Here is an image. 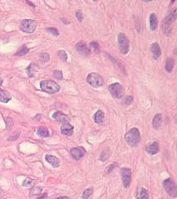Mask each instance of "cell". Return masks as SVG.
Wrapping results in <instances>:
<instances>
[{
  "mask_svg": "<svg viewBox=\"0 0 177 199\" xmlns=\"http://www.w3.org/2000/svg\"><path fill=\"white\" fill-rule=\"evenodd\" d=\"M177 17V9L176 8H174L171 12H170L169 14L166 16L163 23H162V29H163V32L166 34V35H169L172 32V26L173 23L176 22Z\"/></svg>",
  "mask_w": 177,
  "mask_h": 199,
  "instance_id": "1",
  "label": "cell"
},
{
  "mask_svg": "<svg viewBox=\"0 0 177 199\" xmlns=\"http://www.w3.org/2000/svg\"><path fill=\"white\" fill-rule=\"evenodd\" d=\"M125 140L130 146L137 147L141 142V134L139 130L137 128L131 129L126 134Z\"/></svg>",
  "mask_w": 177,
  "mask_h": 199,
  "instance_id": "2",
  "label": "cell"
},
{
  "mask_svg": "<svg viewBox=\"0 0 177 199\" xmlns=\"http://www.w3.org/2000/svg\"><path fill=\"white\" fill-rule=\"evenodd\" d=\"M40 87L44 92L48 94L57 93L61 87L57 82L53 81H43L40 82Z\"/></svg>",
  "mask_w": 177,
  "mask_h": 199,
  "instance_id": "3",
  "label": "cell"
},
{
  "mask_svg": "<svg viewBox=\"0 0 177 199\" xmlns=\"http://www.w3.org/2000/svg\"><path fill=\"white\" fill-rule=\"evenodd\" d=\"M87 81L89 85L94 88H99L104 85V80L101 75L96 72H92L87 75Z\"/></svg>",
  "mask_w": 177,
  "mask_h": 199,
  "instance_id": "4",
  "label": "cell"
},
{
  "mask_svg": "<svg viewBox=\"0 0 177 199\" xmlns=\"http://www.w3.org/2000/svg\"><path fill=\"white\" fill-rule=\"evenodd\" d=\"M163 187L165 188L167 194L171 198H176L177 197V186L175 181L172 179H167L163 181L162 183Z\"/></svg>",
  "mask_w": 177,
  "mask_h": 199,
  "instance_id": "5",
  "label": "cell"
},
{
  "mask_svg": "<svg viewBox=\"0 0 177 199\" xmlns=\"http://www.w3.org/2000/svg\"><path fill=\"white\" fill-rule=\"evenodd\" d=\"M117 42H118V46H119L121 52L123 55L127 54L130 49V42H129L128 37L123 33H120L117 37Z\"/></svg>",
  "mask_w": 177,
  "mask_h": 199,
  "instance_id": "6",
  "label": "cell"
},
{
  "mask_svg": "<svg viewBox=\"0 0 177 199\" xmlns=\"http://www.w3.org/2000/svg\"><path fill=\"white\" fill-rule=\"evenodd\" d=\"M37 23L32 19H24L21 22L20 29L26 33H32L37 28Z\"/></svg>",
  "mask_w": 177,
  "mask_h": 199,
  "instance_id": "7",
  "label": "cell"
},
{
  "mask_svg": "<svg viewBox=\"0 0 177 199\" xmlns=\"http://www.w3.org/2000/svg\"><path fill=\"white\" fill-rule=\"evenodd\" d=\"M108 90L110 93L112 95L113 97L120 99L124 95V88L120 83H113L108 86Z\"/></svg>",
  "mask_w": 177,
  "mask_h": 199,
  "instance_id": "8",
  "label": "cell"
},
{
  "mask_svg": "<svg viewBox=\"0 0 177 199\" xmlns=\"http://www.w3.org/2000/svg\"><path fill=\"white\" fill-rule=\"evenodd\" d=\"M121 179L124 187L128 188L131 182V170L128 168H121Z\"/></svg>",
  "mask_w": 177,
  "mask_h": 199,
  "instance_id": "9",
  "label": "cell"
},
{
  "mask_svg": "<svg viewBox=\"0 0 177 199\" xmlns=\"http://www.w3.org/2000/svg\"><path fill=\"white\" fill-rule=\"evenodd\" d=\"M70 153H71V155L73 159H76V160H80L81 159H82L84 157L85 154H86V149L82 146L76 147V148L71 149Z\"/></svg>",
  "mask_w": 177,
  "mask_h": 199,
  "instance_id": "10",
  "label": "cell"
},
{
  "mask_svg": "<svg viewBox=\"0 0 177 199\" xmlns=\"http://www.w3.org/2000/svg\"><path fill=\"white\" fill-rule=\"evenodd\" d=\"M75 47H76V52L79 54H81L82 56L87 57L91 53V51H90L88 47H87V45L85 44L84 42H79L78 43H76Z\"/></svg>",
  "mask_w": 177,
  "mask_h": 199,
  "instance_id": "11",
  "label": "cell"
},
{
  "mask_svg": "<svg viewBox=\"0 0 177 199\" xmlns=\"http://www.w3.org/2000/svg\"><path fill=\"white\" fill-rule=\"evenodd\" d=\"M145 150L146 152L151 155H156L157 153L160 151V148H159V144L155 141V142L148 144L146 146H145Z\"/></svg>",
  "mask_w": 177,
  "mask_h": 199,
  "instance_id": "12",
  "label": "cell"
},
{
  "mask_svg": "<svg viewBox=\"0 0 177 199\" xmlns=\"http://www.w3.org/2000/svg\"><path fill=\"white\" fill-rule=\"evenodd\" d=\"M52 119H54L57 122H62V123H67L68 121H69V118L68 115L62 113L60 111H56L55 113H53L52 114Z\"/></svg>",
  "mask_w": 177,
  "mask_h": 199,
  "instance_id": "13",
  "label": "cell"
},
{
  "mask_svg": "<svg viewBox=\"0 0 177 199\" xmlns=\"http://www.w3.org/2000/svg\"><path fill=\"white\" fill-rule=\"evenodd\" d=\"M151 52L152 53V56L153 58L155 59V60H157L159 57H161V47H160V46L159 44L157 43V42H154L151 45Z\"/></svg>",
  "mask_w": 177,
  "mask_h": 199,
  "instance_id": "14",
  "label": "cell"
},
{
  "mask_svg": "<svg viewBox=\"0 0 177 199\" xmlns=\"http://www.w3.org/2000/svg\"><path fill=\"white\" fill-rule=\"evenodd\" d=\"M73 131H74V127L68 123H64L61 126V132L66 136H71L73 134Z\"/></svg>",
  "mask_w": 177,
  "mask_h": 199,
  "instance_id": "15",
  "label": "cell"
},
{
  "mask_svg": "<svg viewBox=\"0 0 177 199\" xmlns=\"http://www.w3.org/2000/svg\"><path fill=\"white\" fill-rule=\"evenodd\" d=\"M45 159L46 161L50 163L53 168H57L60 165V160L57 158L56 156L54 155H46L45 156Z\"/></svg>",
  "mask_w": 177,
  "mask_h": 199,
  "instance_id": "16",
  "label": "cell"
},
{
  "mask_svg": "<svg viewBox=\"0 0 177 199\" xmlns=\"http://www.w3.org/2000/svg\"><path fill=\"white\" fill-rule=\"evenodd\" d=\"M104 118V112L101 110H97V112L95 113V114H94V116H93V120H94L95 123H97L98 125H102L103 124Z\"/></svg>",
  "mask_w": 177,
  "mask_h": 199,
  "instance_id": "17",
  "label": "cell"
},
{
  "mask_svg": "<svg viewBox=\"0 0 177 199\" xmlns=\"http://www.w3.org/2000/svg\"><path fill=\"white\" fill-rule=\"evenodd\" d=\"M11 99H12V96H11V95L8 93V91H6V90L0 88V102L8 103V101H11Z\"/></svg>",
  "mask_w": 177,
  "mask_h": 199,
  "instance_id": "18",
  "label": "cell"
},
{
  "mask_svg": "<svg viewBox=\"0 0 177 199\" xmlns=\"http://www.w3.org/2000/svg\"><path fill=\"white\" fill-rule=\"evenodd\" d=\"M162 120H163V119H162V115L161 114H156L155 116H154V118H153L152 120V126L154 129H159L160 128V126L161 125V123H162Z\"/></svg>",
  "mask_w": 177,
  "mask_h": 199,
  "instance_id": "19",
  "label": "cell"
},
{
  "mask_svg": "<svg viewBox=\"0 0 177 199\" xmlns=\"http://www.w3.org/2000/svg\"><path fill=\"white\" fill-rule=\"evenodd\" d=\"M158 24V20H157V17L155 13H151L150 15V29L151 31H155L157 28Z\"/></svg>",
  "mask_w": 177,
  "mask_h": 199,
  "instance_id": "20",
  "label": "cell"
},
{
  "mask_svg": "<svg viewBox=\"0 0 177 199\" xmlns=\"http://www.w3.org/2000/svg\"><path fill=\"white\" fill-rule=\"evenodd\" d=\"M175 66V60L172 57H168L165 61V68L167 72H171Z\"/></svg>",
  "mask_w": 177,
  "mask_h": 199,
  "instance_id": "21",
  "label": "cell"
},
{
  "mask_svg": "<svg viewBox=\"0 0 177 199\" xmlns=\"http://www.w3.org/2000/svg\"><path fill=\"white\" fill-rule=\"evenodd\" d=\"M137 199H149V192L148 191L144 188V187H141L140 190L138 191L137 195Z\"/></svg>",
  "mask_w": 177,
  "mask_h": 199,
  "instance_id": "22",
  "label": "cell"
},
{
  "mask_svg": "<svg viewBox=\"0 0 177 199\" xmlns=\"http://www.w3.org/2000/svg\"><path fill=\"white\" fill-rule=\"evenodd\" d=\"M37 134H38L40 137H42V138H47V137H48L49 135H50L48 130L47 128H45V127H39L37 129Z\"/></svg>",
  "mask_w": 177,
  "mask_h": 199,
  "instance_id": "23",
  "label": "cell"
},
{
  "mask_svg": "<svg viewBox=\"0 0 177 199\" xmlns=\"http://www.w3.org/2000/svg\"><path fill=\"white\" fill-rule=\"evenodd\" d=\"M93 187H88V188L85 189L84 191H83L82 195V198L83 199H88L89 197L93 194Z\"/></svg>",
  "mask_w": 177,
  "mask_h": 199,
  "instance_id": "24",
  "label": "cell"
},
{
  "mask_svg": "<svg viewBox=\"0 0 177 199\" xmlns=\"http://www.w3.org/2000/svg\"><path fill=\"white\" fill-rule=\"evenodd\" d=\"M90 51L93 50V52H95L96 53L100 52V47H99V44L96 42H90Z\"/></svg>",
  "mask_w": 177,
  "mask_h": 199,
  "instance_id": "25",
  "label": "cell"
},
{
  "mask_svg": "<svg viewBox=\"0 0 177 199\" xmlns=\"http://www.w3.org/2000/svg\"><path fill=\"white\" fill-rule=\"evenodd\" d=\"M29 52V48H28L26 46H22L19 50L18 51L16 52V56H24L25 54H27V53Z\"/></svg>",
  "mask_w": 177,
  "mask_h": 199,
  "instance_id": "26",
  "label": "cell"
},
{
  "mask_svg": "<svg viewBox=\"0 0 177 199\" xmlns=\"http://www.w3.org/2000/svg\"><path fill=\"white\" fill-rule=\"evenodd\" d=\"M27 71H28V77H33L35 71H36V67H35L34 64H30V65L28 66V67L27 68Z\"/></svg>",
  "mask_w": 177,
  "mask_h": 199,
  "instance_id": "27",
  "label": "cell"
},
{
  "mask_svg": "<svg viewBox=\"0 0 177 199\" xmlns=\"http://www.w3.org/2000/svg\"><path fill=\"white\" fill-rule=\"evenodd\" d=\"M42 187H32L30 191V196H35V195H39L41 192H42Z\"/></svg>",
  "mask_w": 177,
  "mask_h": 199,
  "instance_id": "28",
  "label": "cell"
},
{
  "mask_svg": "<svg viewBox=\"0 0 177 199\" xmlns=\"http://www.w3.org/2000/svg\"><path fill=\"white\" fill-rule=\"evenodd\" d=\"M57 55H58V57H59V58L62 61H67V60H68V55H67V52L65 51H63V50L58 51L57 52Z\"/></svg>",
  "mask_w": 177,
  "mask_h": 199,
  "instance_id": "29",
  "label": "cell"
},
{
  "mask_svg": "<svg viewBox=\"0 0 177 199\" xmlns=\"http://www.w3.org/2000/svg\"><path fill=\"white\" fill-rule=\"evenodd\" d=\"M133 101V97L132 96H131V95H128V96H126V97L124 99V101H123V104L125 105V106H130Z\"/></svg>",
  "mask_w": 177,
  "mask_h": 199,
  "instance_id": "30",
  "label": "cell"
},
{
  "mask_svg": "<svg viewBox=\"0 0 177 199\" xmlns=\"http://www.w3.org/2000/svg\"><path fill=\"white\" fill-rule=\"evenodd\" d=\"M62 72L61 71H53V77L57 79V80H62Z\"/></svg>",
  "mask_w": 177,
  "mask_h": 199,
  "instance_id": "31",
  "label": "cell"
},
{
  "mask_svg": "<svg viewBox=\"0 0 177 199\" xmlns=\"http://www.w3.org/2000/svg\"><path fill=\"white\" fill-rule=\"evenodd\" d=\"M32 184H33V181H32V179H26L24 181V183H23V186H24V187H30V186H32Z\"/></svg>",
  "mask_w": 177,
  "mask_h": 199,
  "instance_id": "32",
  "label": "cell"
},
{
  "mask_svg": "<svg viewBox=\"0 0 177 199\" xmlns=\"http://www.w3.org/2000/svg\"><path fill=\"white\" fill-rule=\"evenodd\" d=\"M40 60L43 62H46L48 61L49 60V55L48 53H42L40 56Z\"/></svg>",
  "mask_w": 177,
  "mask_h": 199,
  "instance_id": "33",
  "label": "cell"
},
{
  "mask_svg": "<svg viewBox=\"0 0 177 199\" xmlns=\"http://www.w3.org/2000/svg\"><path fill=\"white\" fill-rule=\"evenodd\" d=\"M47 31L50 33L52 35H54V36H58L59 35V32H58V30L56 28H50L47 29Z\"/></svg>",
  "mask_w": 177,
  "mask_h": 199,
  "instance_id": "34",
  "label": "cell"
},
{
  "mask_svg": "<svg viewBox=\"0 0 177 199\" xmlns=\"http://www.w3.org/2000/svg\"><path fill=\"white\" fill-rule=\"evenodd\" d=\"M76 17L77 18V20L79 21V22H82V18H83V17H82V13L81 12H76Z\"/></svg>",
  "mask_w": 177,
  "mask_h": 199,
  "instance_id": "35",
  "label": "cell"
},
{
  "mask_svg": "<svg viewBox=\"0 0 177 199\" xmlns=\"http://www.w3.org/2000/svg\"><path fill=\"white\" fill-rule=\"evenodd\" d=\"M55 199H70V198L67 197V196H62V197H58V198H57Z\"/></svg>",
  "mask_w": 177,
  "mask_h": 199,
  "instance_id": "36",
  "label": "cell"
}]
</instances>
